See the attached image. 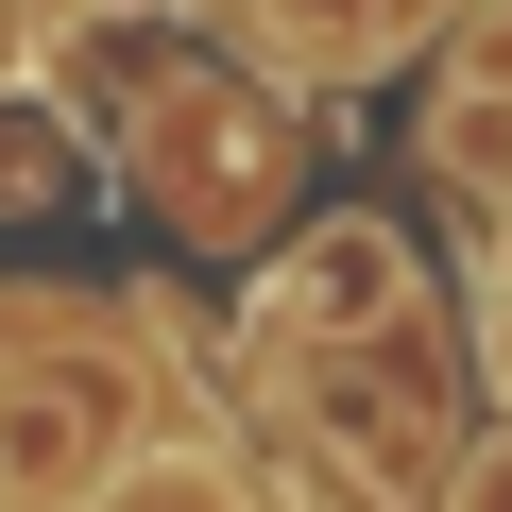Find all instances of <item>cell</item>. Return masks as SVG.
Listing matches in <instances>:
<instances>
[{"label":"cell","mask_w":512,"mask_h":512,"mask_svg":"<svg viewBox=\"0 0 512 512\" xmlns=\"http://www.w3.org/2000/svg\"><path fill=\"white\" fill-rule=\"evenodd\" d=\"M120 171H137V205L188 256H256V239H291V205H308V120H291V86L188 52V69H154L120 103Z\"/></svg>","instance_id":"1"},{"label":"cell","mask_w":512,"mask_h":512,"mask_svg":"<svg viewBox=\"0 0 512 512\" xmlns=\"http://www.w3.org/2000/svg\"><path fill=\"white\" fill-rule=\"evenodd\" d=\"M427 239L393 222V205H325V222H291L274 239V274H256V376L274 359H376V342H427Z\"/></svg>","instance_id":"2"},{"label":"cell","mask_w":512,"mask_h":512,"mask_svg":"<svg viewBox=\"0 0 512 512\" xmlns=\"http://www.w3.org/2000/svg\"><path fill=\"white\" fill-rule=\"evenodd\" d=\"M120 410H137L120 342L86 308H52V325L18 308L0 325V512H86L120 478Z\"/></svg>","instance_id":"3"},{"label":"cell","mask_w":512,"mask_h":512,"mask_svg":"<svg viewBox=\"0 0 512 512\" xmlns=\"http://www.w3.org/2000/svg\"><path fill=\"white\" fill-rule=\"evenodd\" d=\"M427 171L512 222V18H461V52H444V86H427Z\"/></svg>","instance_id":"4"},{"label":"cell","mask_w":512,"mask_h":512,"mask_svg":"<svg viewBox=\"0 0 512 512\" xmlns=\"http://www.w3.org/2000/svg\"><path fill=\"white\" fill-rule=\"evenodd\" d=\"M86 512H256V495H239L222 461H120V478H103Z\"/></svg>","instance_id":"5"},{"label":"cell","mask_w":512,"mask_h":512,"mask_svg":"<svg viewBox=\"0 0 512 512\" xmlns=\"http://www.w3.org/2000/svg\"><path fill=\"white\" fill-rule=\"evenodd\" d=\"M444 512H512V410H495V427H461V461H444Z\"/></svg>","instance_id":"6"},{"label":"cell","mask_w":512,"mask_h":512,"mask_svg":"<svg viewBox=\"0 0 512 512\" xmlns=\"http://www.w3.org/2000/svg\"><path fill=\"white\" fill-rule=\"evenodd\" d=\"M478 325H495V376H512V222H495V291H478Z\"/></svg>","instance_id":"7"},{"label":"cell","mask_w":512,"mask_h":512,"mask_svg":"<svg viewBox=\"0 0 512 512\" xmlns=\"http://www.w3.org/2000/svg\"><path fill=\"white\" fill-rule=\"evenodd\" d=\"M69 18H120V35H154V18H188V0H69Z\"/></svg>","instance_id":"8"}]
</instances>
